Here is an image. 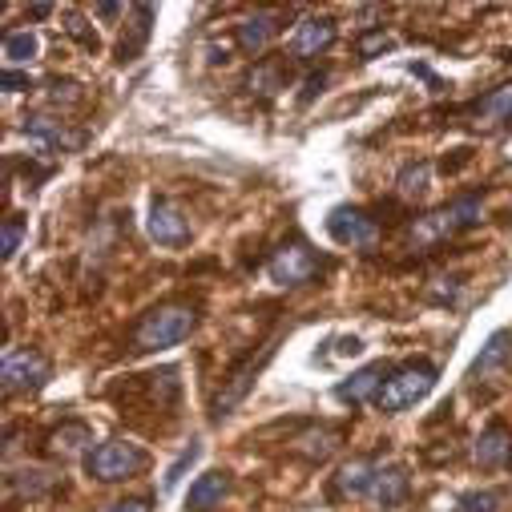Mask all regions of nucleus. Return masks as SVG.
Returning <instances> with one entry per match:
<instances>
[{"mask_svg":"<svg viewBox=\"0 0 512 512\" xmlns=\"http://www.w3.org/2000/svg\"><path fill=\"white\" fill-rule=\"evenodd\" d=\"M182 371L178 367H158L142 375H125L109 388V404L117 408L121 420H130L146 432H166L178 420L182 404Z\"/></svg>","mask_w":512,"mask_h":512,"instance_id":"f257e3e1","label":"nucleus"},{"mask_svg":"<svg viewBox=\"0 0 512 512\" xmlns=\"http://www.w3.org/2000/svg\"><path fill=\"white\" fill-rule=\"evenodd\" d=\"M202 323L198 303L190 299H166L158 307H150L146 315H138V323L130 327V355H150V351H166L186 343Z\"/></svg>","mask_w":512,"mask_h":512,"instance_id":"f03ea898","label":"nucleus"},{"mask_svg":"<svg viewBox=\"0 0 512 512\" xmlns=\"http://www.w3.org/2000/svg\"><path fill=\"white\" fill-rule=\"evenodd\" d=\"M436 379H440L436 363H428V359H408V363H400V367L388 371V379H383V388H379V396H375V408L388 412V416H400V412H408V408H416L420 400L432 396Z\"/></svg>","mask_w":512,"mask_h":512,"instance_id":"7ed1b4c3","label":"nucleus"},{"mask_svg":"<svg viewBox=\"0 0 512 512\" xmlns=\"http://www.w3.org/2000/svg\"><path fill=\"white\" fill-rule=\"evenodd\" d=\"M476 222H480V198H456V202L408 222V250H432Z\"/></svg>","mask_w":512,"mask_h":512,"instance_id":"20e7f679","label":"nucleus"},{"mask_svg":"<svg viewBox=\"0 0 512 512\" xmlns=\"http://www.w3.org/2000/svg\"><path fill=\"white\" fill-rule=\"evenodd\" d=\"M146 468H150V452H146L142 444H134V440H125V436L105 440V444H97V448L85 456V472H89L97 484L134 480V476H142Z\"/></svg>","mask_w":512,"mask_h":512,"instance_id":"39448f33","label":"nucleus"},{"mask_svg":"<svg viewBox=\"0 0 512 512\" xmlns=\"http://www.w3.org/2000/svg\"><path fill=\"white\" fill-rule=\"evenodd\" d=\"M323 271H327V259H323V254H319L311 242H303V238L279 242V250L271 254V263H267L271 283L283 287V291L307 287V283H315Z\"/></svg>","mask_w":512,"mask_h":512,"instance_id":"423d86ee","label":"nucleus"},{"mask_svg":"<svg viewBox=\"0 0 512 512\" xmlns=\"http://www.w3.org/2000/svg\"><path fill=\"white\" fill-rule=\"evenodd\" d=\"M271 355H275V339H267V347L254 355V351H246L238 363H230V371L222 375V388L214 392V400H210V420H226L246 396H250V388L259 383V375H263V367L271 363Z\"/></svg>","mask_w":512,"mask_h":512,"instance_id":"0eeeda50","label":"nucleus"},{"mask_svg":"<svg viewBox=\"0 0 512 512\" xmlns=\"http://www.w3.org/2000/svg\"><path fill=\"white\" fill-rule=\"evenodd\" d=\"M49 379H53V363H49L37 347L9 351V355H5V367H0V388H5V400L41 392Z\"/></svg>","mask_w":512,"mask_h":512,"instance_id":"6e6552de","label":"nucleus"},{"mask_svg":"<svg viewBox=\"0 0 512 512\" xmlns=\"http://www.w3.org/2000/svg\"><path fill=\"white\" fill-rule=\"evenodd\" d=\"M291 440H287V452L299 456L303 464H323L339 452L347 428L343 424H323V420H291Z\"/></svg>","mask_w":512,"mask_h":512,"instance_id":"1a4fd4ad","label":"nucleus"},{"mask_svg":"<svg viewBox=\"0 0 512 512\" xmlns=\"http://www.w3.org/2000/svg\"><path fill=\"white\" fill-rule=\"evenodd\" d=\"M61 488H65V472L61 468H49V464H29V468H17V472L5 476L9 504H17V500L41 504V500H53Z\"/></svg>","mask_w":512,"mask_h":512,"instance_id":"9d476101","label":"nucleus"},{"mask_svg":"<svg viewBox=\"0 0 512 512\" xmlns=\"http://www.w3.org/2000/svg\"><path fill=\"white\" fill-rule=\"evenodd\" d=\"M379 222H375V214H367V210H359V206H335L331 214H327V234L339 242V246H351V250H367V246H375L379 242Z\"/></svg>","mask_w":512,"mask_h":512,"instance_id":"9b49d317","label":"nucleus"},{"mask_svg":"<svg viewBox=\"0 0 512 512\" xmlns=\"http://www.w3.org/2000/svg\"><path fill=\"white\" fill-rule=\"evenodd\" d=\"M25 138L37 142L41 150H53V154H73V150L85 146L81 130H69L65 117H49V113H29L25 117Z\"/></svg>","mask_w":512,"mask_h":512,"instance_id":"f8f14e48","label":"nucleus"},{"mask_svg":"<svg viewBox=\"0 0 512 512\" xmlns=\"http://www.w3.org/2000/svg\"><path fill=\"white\" fill-rule=\"evenodd\" d=\"M146 230H150V238H154L158 246H170V250L190 242V218H186V210H182L178 202H170V198H154V202H150Z\"/></svg>","mask_w":512,"mask_h":512,"instance_id":"ddd939ff","label":"nucleus"},{"mask_svg":"<svg viewBox=\"0 0 512 512\" xmlns=\"http://www.w3.org/2000/svg\"><path fill=\"white\" fill-rule=\"evenodd\" d=\"M460 117L468 125H480V130H496V125H512V81L480 93L476 101H468L460 109Z\"/></svg>","mask_w":512,"mask_h":512,"instance_id":"4468645a","label":"nucleus"},{"mask_svg":"<svg viewBox=\"0 0 512 512\" xmlns=\"http://www.w3.org/2000/svg\"><path fill=\"white\" fill-rule=\"evenodd\" d=\"M375 476H379V460H375V456H355V460H347V464L331 476L327 496H331V500H359V496H371Z\"/></svg>","mask_w":512,"mask_h":512,"instance_id":"2eb2a0df","label":"nucleus"},{"mask_svg":"<svg viewBox=\"0 0 512 512\" xmlns=\"http://www.w3.org/2000/svg\"><path fill=\"white\" fill-rule=\"evenodd\" d=\"M392 367H383V363H367L363 371L347 375L343 383H335V400L343 408H363V404H375L379 388H383V379H388Z\"/></svg>","mask_w":512,"mask_h":512,"instance_id":"dca6fc26","label":"nucleus"},{"mask_svg":"<svg viewBox=\"0 0 512 512\" xmlns=\"http://www.w3.org/2000/svg\"><path fill=\"white\" fill-rule=\"evenodd\" d=\"M335 45V21L331 17H303L291 37V53L299 61H315Z\"/></svg>","mask_w":512,"mask_h":512,"instance_id":"f3484780","label":"nucleus"},{"mask_svg":"<svg viewBox=\"0 0 512 512\" xmlns=\"http://www.w3.org/2000/svg\"><path fill=\"white\" fill-rule=\"evenodd\" d=\"M283 29V13H254L242 25H234V49L242 53H263Z\"/></svg>","mask_w":512,"mask_h":512,"instance_id":"a211bd4d","label":"nucleus"},{"mask_svg":"<svg viewBox=\"0 0 512 512\" xmlns=\"http://www.w3.org/2000/svg\"><path fill=\"white\" fill-rule=\"evenodd\" d=\"M230 472L226 468H210V472H202L194 484H190V492H186V512H214L226 496H230Z\"/></svg>","mask_w":512,"mask_h":512,"instance_id":"6ab92c4d","label":"nucleus"},{"mask_svg":"<svg viewBox=\"0 0 512 512\" xmlns=\"http://www.w3.org/2000/svg\"><path fill=\"white\" fill-rule=\"evenodd\" d=\"M408 492H412V472L404 464H379V476H375L367 500L379 508H400L408 500Z\"/></svg>","mask_w":512,"mask_h":512,"instance_id":"aec40b11","label":"nucleus"},{"mask_svg":"<svg viewBox=\"0 0 512 512\" xmlns=\"http://www.w3.org/2000/svg\"><path fill=\"white\" fill-rule=\"evenodd\" d=\"M93 444V428L85 420H61L49 436H45V456L53 460H69L77 452H85Z\"/></svg>","mask_w":512,"mask_h":512,"instance_id":"412c9836","label":"nucleus"},{"mask_svg":"<svg viewBox=\"0 0 512 512\" xmlns=\"http://www.w3.org/2000/svg\"><path fill=\"white\" fill-rule=\"evenodd\" d=\"M472 456H476L480 468H504V464H512V428L500 424V420H492V424L480 432Z\"/></svg>","mask_w":512,"mask_h":512,"instance_id":"4be33fe9","label":"nucleus"},{"mask_svg":"<svg viewBox=\"0 0 512 512\" xmlns=\"http://www.w3.org/2000/svg\"><path fill=\"white\" fill-rule=\"evenodd\" d=\"M287 81H291V69L283 65V61H259L250 69V93H263V97H275L279 89H287Z\"/></svg>","mask_w":512,"mask_h":512,"instance_id":"5701e85b","label":"nucleus"},{"mask_svg":"<svg viewBox=\"0 0 512 512\" xmlns=\"http://www.w3.org/2000/svg\"><path fill=\"white\" fill-rule=\"evenodd\" d=\"M508 355H512V335H508V331H496V335L484 343V351L476 355V363H472V379L500 371V367L508 363Z\"/></svg>","mask_w":512,"mask_h":512,"instance_id":"b1692460","label":"nucleus"},{"mask_svg":"<svg viewBox=\"0 0 512 512\" xmlns=\"http://www.w3.org/2000/svg\"><path fill=\"white\" fill-rule=\"evenodd\" d=\"M134 37L130 41H121L117 45V61L125 65V61H134L138 53H142V45H146V37H150V21H154V5H134Z\"/></svg>","mask_w":512,"mask_h":512,"instance_id":"393cba45","label":"nucleus"},{"mask_svg":"<svg viewBox=\"0 0 512 512\" xmlns=\"http://www.w3.org/2000/svg\"><path fill=\"white\" fill-rule=\"evenodd\" d=\"M45 93H49V105L61 109V113L85 105V89H81L73 77H49V81H45Z\"/></svg>","mask_w":512,"mask_h":512,"instance_id":"a878e982","label":"nucleus"},{"mask_svg":"<svg viewBox=\"0 0 512 512\" xmlns=\"http://www.w3.org/2000/svg\"><path fill=\"white\" fill-rule=\"evenodd\" d=\"M428 182H432V166H428V162H408V166L400 170V178H396L400 198H408V202H420V198L428 194Z\"/></svg>","mask_w":512,"mask_h":512,"instance_id":"bb28decb","label":"nucleus"},{"mask_svg":"<svg viewBox=\"0 0 512 512\" xmlns=\"http://www.w3.org/2000/svg\"><path fill=\"white\" fill-rule=\"evenodd\" d=\"M37 33H29V29H17V33H5V45H0V53H5V61L9 65H29L33 57H37Z\"/></svg>","mask_w":512,"mask_h":512,"instance_id":"cd10ccee","label":"nucleus"},{"mask_svg":"<svg viewBox=\"0 0 512 512\" xmlns=\"http://www.w3.org/2000/svg\"><path fill=\"white\" fill-rule=\"evenodd\" d=\"M500 508H504V488H480V492H464L452 512H500Z\"/></svg>","mask_w":512,"mask_h":512,"instance_id":"c85d7f7f","label":"nucleus"},{"mask_svg":"<svg viewBox=\"0 0 512 512\" xmlns=\"http://www.w3.org/2000/svg\"><path fill=\"white\" fill-rule=\"evenodd\" d=\"M21 238H25V222L17 214L5 218V230H0V259L13 263V254L21 250Z\"/></svg>","mask_w":512,"mask_h":512,"instance_id":"c756f323","label":"nucleus"},{"mask_svg":"<svg viewBox=\"0 0 512 512\" xmlns=\"http://www.w3.org/2000/svg\"><path fill=\"white\" fill-rule=\"evenodd\" d=\"M388 49H392V37L383 33V29H371V33H363V37L355 41V53H359V61H371V57L388 53Z\"/></svg>","mask_w":512,"mask_h":512,"instance_id":"7c9ffc66","label":"nucleus"},{"mask_svg":"<svg viewBox=\"0 0 512 512\" xmlns=\"http://www.w3.org/2000/svg\"><path fill=\"white\" fill-rule=\"evenodd\" d=\"M198 456H202V444H198V440H190V448H186V452H182V456H178V460H174V464L166 468V480H162V488L170 492V488H174V484H178V480L186 476V468H190V464H194Z\"/></svg>","mask_w":512,"mask_h":512,"instance_id":"2f4dec72","label":"nucleus"},{"mask_svg":"<svg viewBox=\"0 0 512 512\" xmlns=\"http://www.w3.org/2000/svg\"><path fill=\"white\" fill-rule=\"evenodd\" d=\"M65 33H69L73 41H81V49L97 53V33L85 29V17H81V13H65Z\"/></svg>","mask_w":512,"mask_h":512,"instance_id":"473e14b6","label":"nucleus"},{"mask_svg":"<svg viewBox=\"0 0 512 512\" xmlns=\"http://www.w3.org/2000/svg\"><path fill=\"white\" fill-rule=\"evenodd\" d=\"M0 89H5V93H25V89H33V81L21 69H5V73H0Z\"/></svg>","mask_w":512,"mask_h":512,"instance_id":"72a5a7b5","label":"nucleus"},{"mask_svg":"<svg viewBox=\"0 0 512 512\" xmlns=\"http://www.w3.org/2000/svg\"><path fill=\"white\" fill-rule=\"evenodd\" d=\"M323 85H327V73H311V77H307V85H303V97H299V101H303V105H311V101L323 93Z\"/></svg>","mask_w":512,"mask_h":512,"instance_id":"f704fd0d","label":"nucleus"},{"mask_svg":"<svg viewBox=\"0 0 512 512\" xmlns=\"http://www.w3.org/2000/svg\"><path fill=\"white\" fill-rule=\"evenodd\" d=\"M109 512H150V500H146V496H134V500H121V504H113Z\"/></svg>","mask_w":512,"mask_h":512,"instance_id":"c9c22d12","label":"nucleus"},{"mask_svg":"<svg viewBox=\"0 0 512 512\" xmlns=\"http://www.w3.org/2000/svg\"><path fill=\"white\" fill-rule=\"evenodd\" d=\"M468 158H472V150H452V158H444V174H456L460 166H468Z\"/></svg>","mask_w":512,"mask_h":512,"instance_id":"e433bc0d","label":"nucleus"},{"mask_svg":"<svg viewBox=\"0 0 512 512\" xmlns=\"http://www.w3.org/2000/svg\"><path fill=\"white\" fill-rule=\"evenodd\" d=\"M25 13H29L33 21H45V17H53V5H29Z\"/></svg>","mask_w":512,"mask_h":512,"instance_id":"4c0bfd02","label":"nucleus"},{"mask_svg":"<svg viewBox=\"0 0 512 512\" xmlns=\"http://www.w3.org/2000/svg\"><path fill=\"white\" fill-rule=\"evenodd\" d=\"M97 17H121V5H97Z\"/></svg>","mask_w":512,"mask_h":512,"instance_id":"58836bf2","label":"nucleus"}]
</instances>
